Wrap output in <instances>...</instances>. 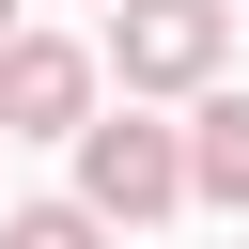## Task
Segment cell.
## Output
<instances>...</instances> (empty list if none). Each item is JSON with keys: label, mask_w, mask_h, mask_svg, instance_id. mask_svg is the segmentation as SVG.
Here are the masks:
<instances>
[{"label": "cell", "mask_w": 249, "mask_h": 249, "mask_svg": "<svg viewBox=\"0 0 249 249\" xmlns=\"http://www.w3.org/2000/svg\"><path fill=\"white\" fill-rule=\"evenodd\" d=\"M78 124H93V47L16 31L0 47V140H78Z\"/></svg>", "instance_id": "3957f363"}, {"label": "cell", "mask_w": 249, "mask_h": 249, "mask_svg": "<svg viewBox=\"0 0 249 249\" xmlns=\"http://www.w3.org/2000/svg\"><path fill=\"white\" fill-rule=\"evenodd\" d=\"M187 187L202 202H249V93H202L187 109Z\"/></svg>", "instance_id": "277c9868"}, {"label": "cell", "mask_w": 249, "mask_h": 249, "mask_svg": "<svg viewBox=\"0 0 249 249\" xmlns=\"http://www.w3.org/2000/svg\"><path fill=\"white\" fill-rule=\"evenodd\" d=\"M0 47H16V0H0Z\"/></svg>", "instance_id": "8992f818"}, {"label": "cell", "mask_w": 249, "mask_h": 249, "mask_svg": "<svg viewBox=\"0 0 249 249\" xmlns=\"http://www.w3.org/2000/svg\"><path fill=\"white\" fill-rule=\"evenodd\" d=\"M218 47H233V0H109V78H124V109H140V93H202Z\"/></svg>", "instance_id": "6da1fadb"}, {"label": "cell", "mask_w": 249, "mask_h": 249, "mask_svg": "<svg viewBox=\"0 0 249 249\" xmlns=\"http://www.w3.org/2000/svg\"><path fill=\"white\" fill-rule=\"evenodd\" d=\"M0 249H109V218L93 202H31V218H0Z\"/></svg>", "instance_id": "5b68a950"}, {"label": "cell", "mask_w": 249, "mask_h": 249, "mask_svg": "<svg viewBox=\"0 0 249 249\" xmlns=\"http://www.w3.org/2000/svg\"><path fill=\"white\" fill-rule=\"evenodd\" d=\"M78 202L124 233V218H171V202H202V187H187V140H171V124L109 109V124H78Z\"/></svg>", "instance_id": "7a4b0ae2"}]
</instances>
